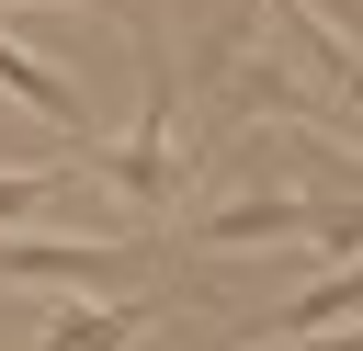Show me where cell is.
Returning a JSON list of instances; mask_svg holds the SVG:
<instances>
[{"label": "cell", "mask_w": 363, "mask_h": 351, "mask_svg": "<svg viewBox=\"0 0 363 351\" xmlns=\"http://www.w3.org/2000/svg\"><path fill=\"white\" fill-rule=\"evenodd\" d=\"M136 68H147V102H136V136H113V147L91 136L79 159H91L102 181H125L136 204H182V181H193V170H182V147H170V125H182V79H170V57H159V34H147V23H136Z\"/></svg>", "instance_id": "1"}, {"label": "cell", "mask_w": 363, "mask_h": 351, "mask_svg": "<svg viewBox=\"0 0 363 351\" xmlns=\"http://www.w3.org/2000/svg\"><path fill=\"white\" fill-rule=\"evenodd\" d=\"M125 272H147V238H34V226H0V283H57V294H113Z\"/></svg>", "instance_id": "2"}, {"label": "cell", "mask_w": 363, "mask_h": 351, "mask_svg": "<svg viewBox=\"0 0 363 351\" xmlns=\"http://www.w3.org/2000/svg\"><path fill=\"white\" fill-rule=\"evenodd\" d=\"M182 238H193V249H284V238H306V192H227V204H204Z\"/></svg>", "instance_id": "3"}, {"label": "cell", "mask_w": 363, "mask_h": 351, "mask_svg": "<svg viewBox=\"0 0 363 351\" xmlns=\"http://www.w3.org/2000/svg\"><path fill=\"white\" fill-rule=\"evenodd\" d=\"M147 317H159V294H125V306H113V294H68V306H57V328H45L34 351H136V340H147Z\"/></svg>", "instance_id": "4"}, {"label": "cell", "mask_w": 363, "mask_h": 351, "mask_svg": "<svg viewBox=\"0 0 363 351\" xmlns=\"http://www.w3.org/2000/svg\"><path fill=\"white\" fill-rule=\"evenodd\" d=\"M0 91H11L23 113H45V125H57L68 147H91V102H79V91H68V79L45 68V57H23L11 34H0Z\"/></svg>", "instance_id": "5"}, {"label": "cell", "mask_w": 363, "mask_h": 351, "mask_svg": "<svg viewBox=\"0 0 363 351\" xmlns=\"http://www.w3.org/2000/svg\"><path fill=\"white\" fill-rule=\"evenodd\" d=\"M306 249H318V260H352V249H363V192H329V204L306 192Z\"/></svg>", "instance_id": "6"}, {"label": "cell", "mask_w": 363, "mask_h": 351, "mask_svg": "<svg viewBox=\"0 0 363 351\" xmlns=\"http://www.w3.org/2000/svg\"><path fill=\"white\" fill-rule=\"evenodd\" d=\"M57 181H68V170H0V226H34Z\"/></svg>", "instance_id": "7"}]
</instances>
